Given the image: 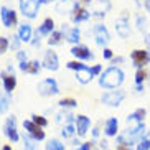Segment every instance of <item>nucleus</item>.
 Returning a JSON list of instances; mask_svg holds the SVG:
<instances>
[{"instance_id": "obj_36", "label": "nucleus", "mask_w": 150, "mask_h": 150, "mask_svg": "<svg viewBox=\"0 0 150 150\" xmlns=\"http://www.w3.org/2000/svg\"><path fill=\"white\" fill-rule=\"evenodd\" d=\"M20 43H22V40L18 38V35L12 36V41H10V46H12V50H15V51H20Z\"/></svg>"}, {"instance_id": "obj_8", "label": "nucleus", "mask_w": 150, "mask_h": 150, "mask_svg": "<svg viewBox=\"0 0 150 150\" xmlns=\"http://www.w3.org/2000/svg\"><path fill=\"white\" fill-rule=\"evenodd\" d=\"M0 18H2V23H4L7 28L10 27H15L18 23L17 20V12L8 7H0Z\"/></svg>"}, {"instance_id": "obj_21", "label": "nucleus", "mask_w": 150, "mask_h": 150, "mask_svg": "<svg viewBox=\"0 0 150 150\" xmlns=\"http://www.w3.org/2000/svg\"><path fill=\"white\" fill-rule=\"evenodd\" d=\"M145 115H147V110L144 107H139L132 112V114H129L127 117V122L129 124H139V122H144L145 120Z\"/></svg>"}, {"instance_id": "obj_10", "label": "nucleus", "mask_w": 150, "mask_h": 150, "mask_svg": "<svg viewBox=\"0 0 150 150\" xmlns=\"http://www.w3.org/2000/svg\"><path fill=\"white\" fill-rule=\"evenodd\" d=\"M71 54L78 59V61H86V59H94V53L88 46H84V45H76L71 48Z\"/></svg>"}, {"instance_id": "obj_42", "label": "nucleus", "mask_w": 150, "mask_h": 150, "mask_svg": "<svg viewBox=\"0 0 150 150\" xmlns=\"http://www.w3.org/2000/svg\"><path fill=\"white\" fill-rule=\"evenodd\" d=\"M110 63H112V64H114V66H117V64H122V63H124V58H122V56L112 58V59H110Z\"/></svg>"}, {"instance_id": "obj_13", "label": "nucleus", "mask_w": 150, "mask_h": 150, "mask_svg": "<svg viewBox=\"0 0 150 150\" xmlns=\"http://www.w3.org/2000/svg\"><path fill=\"white\" fill-rule=\"evenodd\" d=\"M115 31L120 38H129L130 36V23L127 17H120L115 20Z\"/></svg>"}, {"instance_id": "obj_44", "label": "nucleus", "mask_w": 150, "mask_h": 150, "mask_svg": "<svg viewBox=\"0 0 150 150\" xmlns=\"http://www.w3.org/2000/svg\"><path fill=\"white\" fill-rule=\"evenodd\" d=\"M83 147L86 150H96L94 149V145H93V142H88V144H83Z\"/></svg>"}, {"instance_id": "obj_18", "label": "nucleus", "mask_w": 150, "mask_h": 150, "mask_svg": "<svg viewBox=\"0 0 150 150\" xmlns=\"http://www.w3.org/2000/svg\"><path fill=\"white\" fill-rule=\"evenodd\" d=\"M20 71L23 73H28V74H38L41 71V63L38 61H27V63H22V64H18Z\"/></svg>"}, {"instance_id": "obj_31", "label": "nucleus", "mask_w": 150, "mask_h": 150, "mask_svg": "<svg viewBox=\"0 0 150 150\" xmlns=\"http://www.w3.org/2000/svg\"><path fill=\"white\" fill-rule=\"evenodd\" d=\"M8 106H10V96L8 94H7V96H0V114L7 112Z\"/></svg>"}, {"instance_id": "obj_20", "label": "nucleus", "mask_w": 150, "mask_h": 150, "mask_svg": "<svg viewBox=\"0 0 150 150\" xmlns=\"http://www.w3.org/2000/svg\"><path fill=\"white\" fill-rule=\"evenodd\" d=\"M117 130H119V120L115 117L107 119L106 124H104V134L107 137H114V135H117Z\"/></svg>"}, {"instance_id": "obj_3", "label": "nucleus", "mask_w": 150, "mask_h": 150, "mask_svg": "<svg viewBox=\"0 0 150 150\" xmlns=\"http://www.w3.org/2000/svg\"><path fill=\"white\" fill-rule=\"evenodd\" d=\"M20 12H22L23 17L27 18H35L38 15V10H40V2L38 0H20Z\"/></svg>"}, {"instance_id": "obj_41", "label": "nucleus", "mask_w": 150, "mask_h": 150, "mask_svg": "<svg viewBox=\"0 0 150 150\" xmlns=\"http://www.w3.org/2000/svg\"><path fill=\"white\" fill-rule=\"evenodd\" d=\"M102 56L106 58V59H112V58H114V54H112V50L104 48V51H102Z\"/></svg>"}, {"instance_id": "obj_50", "label": "nucleus", "mask_w": 150, "mask_h": 150, "mask_svg": "<svg viewBox=\"0 0 150 150\" xmlns=\"http://www.w3.org/2000/svg\"><path fill=\"white\" fill-rule=\"evenodd\" d=\"M38 2H40V4H51L53 0H38Z\"/></svg>"}, {"instance_id": "obj_56", "label": "nucleus", "mask_w": 150, "mask_h": 150, "mask_svg": "<svg viewBox=\"0 0 150 150\" xmlns=\"http://www.w3.org/2000/svg\"><path fill=\"white\" fill-rule=\"evenodd\" d=\"M61 2H68V0H61Z\"/></svg>"}, {"instance_id": "obj_9", "label": "nucleus", "mask_w": 150, "mask_h": 150, "mask_svg": "<svg viewBox=\"0 0 150 150\" xmlns=\"http://www.w3.org/2000/svg\"><path fill=\"white\" fill-rule=\"evenodd\" d=\"M4 134L8 137L12 142L20 140V135H18V132H17V119H15V115H12V117L7 119V122H5V125H4Z\"/></svg>"}, {"instance_id": "obj_25", "label": "nucleus", "mask_w": 150, "mask_h": 150, "mask_svg": "<svg viewBox=\"0 0 150 150\" xmlns=\"http://www.w3.org/2000/svg\"><path fill=\"white\" fill-rule=\"evenodd\" d=\"M35 139L30 137L28 134H23V145H25V150H36V144Z\"/></svg>"}, {"instance_id": "obj_46", "label": "nucleus", "mask_w": 150, "mask_h": 150, "mask_svg": "<svg viewBox=\"0 0 150 150\" xmlns=\"http://www.w3.org/2000/svg\"><path fill=\"white\" fill-rule=\"evenodd\" d=\"M31 45H33V46H40V38H38V36H35V40L31 41Z\"/></svg>"}, {"instance_id": "obj_32", "label": "nucleus", "mask_w": 150, "mask_h": 150, "mask_svg": "<svg viewBox=\"0 0 150 150\" xmlns=\"http://www.w3.org/2000/svg\"><path fill=\"white\" fill-rule=\"evenodd\" d=\"M76 134V127L73 125V124H68L66 127L63 129V132H61V135L64 137V139H69V137H73Z\"/></svg>"}, {"instance_id": "obj_1", "label": "nucleus", "mask_w": 150, "mask_h": 150, "mask_svg": "<svg viewBox=\"0 0 150 150\" xmlns=\"http://www.w3.org/2000/svg\"><path fill=\"white\" fill-rule=\"evenodd\" d=\"M124 79H125L124 71L117 66H110V68H107L104 73H101L99 86L104 88V89H117V88L122 86Z\"/></svg>"}, {"instance_id": "obj_23", "label": "nucleus", "mask_w": 150, "mask_h": 150, "mask_svg": "<svg viewBox=\"0 0 150 150\" xmlns=\"http://www.w3.org/2000/svg\"><path fill=\"white\" fill-rule=\"evenodd\" d=\"M91 17V12H88L86 8H78L73 13V22L74 23H81V22H88Z\"/></svg>"}, {"instance_id": "obj_35", "label": "nucleus", "mask_w": 150, "mask_h": 150, "mask_svg": "<svg viewBox=\"0 0 150 150\" xmlns=\"http://www.w3.org/2000/svg\"><path fill=\"white\" fill-rule=\"evenodd\" d=\"M10 46V41L5 38V36H0V54H4Z\"/></svg>"}, {"instance_id": "obj_49", "label": "nucleus", "mask_w": 150, "mask_h": 150, "mask_svg": "<svg viewBox=\"0 0 150 150\" xmlns=\"http://www.w3.org/2000/svg\"><path fill=\"white\" fill-rule=\"evenodd\" d=\"M93 135H94V137H97V135H99V129H97V127L93 130Z\"/></svg>"}, {"instance_id": "obj_51", "label": "nucleus", "mask_w": 150, "mask_h": 150, "mask_svg": "<svg viewBox=\"0 0 150 150\" xmlns=\"http://www.w3.org/2000/svg\"><path fill=\"white\" fill-rule=\"evenodd\" d=\"M101 147H102V149H107V142L102 140V142H101Z\"/></svg>"}, {"instance_id": "obj_4", "label": "nucleus", "mask_w": 150, "mask_h": 150, "mask_svg": "<svg viewBox=\"0 0 150 150\" xmlns=\"http://www.w3.org/2000/svg\"><path fill=\"white\" fill-rule=\"evenodd\" d=\"M124 99H125V93L124 91H107L101 97V101L109 107H119Z\"/></svg>"}, {"instance_id": "obj_43", "label": "nucleus", "mask_w": 150, "mask_h": 150, "mask_svg": "<svg viewBox=\"0 0 150 150\" xmlns=\"http://www.w3.org/2000/svg\"><path fill=\"white\" fill-rule=\"evenodd\" d=\"M137 150H150V147L145 145L144 142H139V144H137Z\"/></svg>"}, {"instance_id": "obj_2", "label": "nucleus", "mask_w": 150, "mask_h": 150, "mask_svg": "<svg viewBox=\"0 0 150 150\" xmlns=\"http://www.w3.org/2000/svg\"><path fill=\"white\" fill-rule=\"evenodd\" d=\"M144 134H145V124L139 122V124H134V125H129L127 132H125L124 137H125V142L132 147L134 144H139V142L142 140Z\"/></svg>"}, {"instance_id": "obj_24", "label": "nucleus", "mask_w": 150, "mask_h": 150, "mask_svg": "<svg viewBox=\"0 0 150 150\" xmlns=\"http://www.w3.org/2000/svg\"><path fill=\"white\" fill-rule=\"evenodd\" d=\"M93 78H94V76H93V73H91V68H86V69L78 71V73H76V79L79 81L81 84L91 83V79H93Z\"/></svg>"}, {"instance_id": "obj_17", "label": "nucleus", "mask_w": 150, "mask_h": 150, "mask_svg": "<svg viewBox=\"0 0 150 150\" xmlns=\"http://www.w3.org/2000/svg\"><path fill=\"white\" fill-rule=\"evenodd\" d=\"M54 31V22L53 18H46L43 23H41L38 30H36V36H48Z\"/></svg>"}, {"instance_id": "obj_14", "label": "nucleus", "mask_w": 150, "mask_h": 150, "mask_svg": "<svg viewBox=\"0 0 150 150\" xmlns=\"http://www.w3.org/2000/svg\"><path fill=\"white\" fill-rule=\"evenodd\" d=\"M109 8H110V2L109 0H97V2H94V5H93L91 15L101 18V17H104V15L109 12Z\"/></svg>"}, {"instance_id": "obj_33", "label": "nucleus", "mask_w": 150, "mask_h": 150, "mask_svg": "<svg viewBox=\"0 0 150 150\" xmlns=\"http://www.w3.org/2000/svg\"><path fill=\"white\" fill-rule=\"evenodd\" d=\"M31 120H33V122H35L36 125H38V127H46V125H48V120L45 119L43 115L33 114V115H31Z\"/></svg>"}, {"instance_id": "obj_47", "label": "nucleus", "mask_w": 150, "mask_h": 150, "mask_svg": "<svg viewBox=\"0 0 150 150\" xmlns=\"http://www.w3.org/2000/svg\"><path fill=\"white\" fill-rule=\"evenodd\" d=\"M142 89H144L142 84H135V93H142Z\"/></svg>"}, {"instance_id": "obj_29", "label": "nucleus", "mask_w": 150, "mask_h": 150, "mask_svg": "<svg viewBox=\"0 0 150 150\" xmlns=\"http://www.w3.org/2000/svg\"><path fill=\"white\" fill-rule=\"evenodd\" d=\"M149 79V73L145 69H137L135 73V84H144V81Z\"/></svg>"}, {"instance_id": "obj_55", "label": "nucleus", "mask_w": 150, "mask_h": 150, "mask_svg": "<svg viewBox=\"0 0 150 150\" xmlns=\"http://www.w3.org/2000/svg\"><path fill=\"white\" fill-rule=\"evenodd\" d=\"M149 86H150V73H149Z\"/></svg>"}, {"instance_id": "obj_48", "label": "nucleus", "mask_w": 150, "mask_h": 150, "mask_svg": "<svg viewBox=\"0 0 150 150\" xmlns=\"http://www.w3.org/2000/svg\"><path fill=\"white\" fill-rule=\"evenodd\" d=\"M144 40H145L147 46H149V48H150V33H147V35H145V38H144Z\"/></svg>"}, {"instance_id": "obj_37", "label": "nucleus", "mask_w": 150, "mask_h": 150, "mask_svg": "<svg viewBox=\"0 0 150 150\" xmlns=\"http://www.w3.org/2000/svg\"><path fill=\"white\" fill-rule=\"evenodd\" d=\"M137 28L140 31H145V28H147V20L144 17H140V15L137 17Z\"/></svg>"}, {"instance_id": "obj_22", "label": "nucleus", "mask_w": 150, "mask_h": 150, "mask_svg": "<svg viewBox=\"0 0 150 150\" xmlns=\"http://www.w3.org/2000/svg\"><path fill=\"white\" fill-rule=\"evenodd\" d=\"M79 36H81V31L78 27H73V28H68L66 30V35H64V38H66V41H69V43H73L76 46V45L79 43Z\"/></svg>"}, {"instance_id": "obj_34", "label": "nucleus", "mask_w": 150, "mask_h": 150, "mask_svg": "<svg viewBox=\"0 0 150 150\" xmlns=\"http://www.w3.org/2000/svg\"><path fill=\"white\" fill-rule=\"evenodd\" d=\"M115 145H117V150H130V149H132V147L125 142V137H124V135L117 137V144H115Z\"/></svg>"}, {"instance_id": "obj_52", "label": "nucleus", "mask_w": 150, "mask_h": 150, "mask_svg": "<svg viewBox=\"0 0 150 150\" xmlns=\"http://www.w3.org/2000/svg\"><path fill=\"white\" fill-rule=\"evenodd\" d=\"M2 150H12V149H10L8 145H5V147H4V149H2Z\"/></svg>"}, {"instance_id": "obj_27", "label": "nucleus", "mask_w": 150, "mask_h": 150, "mask_svg": "<svg viewBox=\"0 0 150 150\" xmlns=\"http://www.w3.org/2000/svg\"><path fill=\"white\" fill-rule=\"evenodd\" d=\"M63 31H56L54 30L53 33H51V35H50V38H48V43L50 45H59L61 43V40H63Z\"/></svg>"}, {"instance_id": "obj_40", "label": "nucleus", "mask_w": 150, "mask_h": 150, "mask_svg": "<svg viewBox=\"0 0 150 150\" xmlns=\"http://www.w3.org/2000/svg\"><path fill=\"white\" fill-rule=\"evenodd\" d=\"M140 142H144L145 145L150 147V130H145V134H144V137H142V140H140Z\"/></svg>"}, {"instance_id": "obj_38", "label": "nucleus", "mask_w": 150, "mask_h": 150, "mask_svg": "<svg viewBox=\"0 0 150 150\" xmlns=\"http://www.w3.org/2000/svg\"><path fill=\"white\" fill-rule=\"evenodd\" d=\"M17 58H18V61H20V64H22V63H27V59H28V56H27L25 51H18Z\"/></svg>"}, {"instance_id": "obj_15", "label": "nucleus", "mask_w": 150, "mask_h": 150, "mask_svg": "<svg viewBox=\"0 0 150 150\" xmlns=\"http://www.w3.org/2000/svg\"><path fill=\"white\" fill-rule=\"evenodd\" d=\"M89 125H91V120H89V117H86V115H78L74 120V127H76V134L79 137H84L86 134H88V129Z\"/></svg>"}, {"instance_id": "obj_11", "label": "nucleus", "mask_w": 150, "mask_h": 150, "mask_svg": "<svg viewBox=\"0 0 150 150\" xmlns=\"http://www.w3.org/2000/svg\"><path fill=\"white\" fill-rule=\"evenodd\" d=\"M23 127H25V130L28 132V135L33 137L35 140H43V139H45V132L41 130V127H38V125H36L31 119L23 120Z\"/></svg>"}, {"instance_id": "obj_28", "label": "nucleus", "mask_w": 150, "mask_h": 150, "mask_svg": "<svg viewBox=\"0 0 150 150\" xmlns=\"http://www.w3.org/2000/svg\"><path fill=\"white\" fill-rule=\"evenodd\" d=\"M66 66H68V69H73V71H76V73H78V71H83V69H86V68H88L83 61H78V59H76V61L66 63Z\"/></svg>"}, {"instance_id": "obj_54", "label": "nucleus", "mask_w": 150, "mask_h": 150, "mask_svg": "<svg viewBox=\"0 0 150 150\" xmlns=\"http://www.w3.org/2000/svg\"><path fill=\"white\" fill-rule=\"evenodd\" d=\"M83 2H86V4H89V2H91V0H83Z\"/></svg>"}, {"instance_id": "obj_53", "label": "nucleus", "mask_w": 150, "mask_h": 150, "mask_svg": "<svg viewBox=\"0 0 150 150\" xmlns=\"http://www.w3.org/2000/svg\"><path fill=\"white\" fill-rule=\"evenodd\" d=\"M74 150H86V149H84V147L81 145V147H78V149H74Z\"/></svg>"}, {"instance_id": "obj_19", "label": "nucleus", "mask_w": 150, "mask_h": 150, "mask_svg": "<svg viewBox=\"0 0 150 150\" xmlns=\"http://www.w3.org/2000/svg\"><path fill=\"white\" fill-rule=\"evenodd\" d=\"M18 38L23 41V43H27V41H31V38H33V28H31V25H28V23H22L20 27H18Z\"/></svg>"}, {"instance_id": "obj_16", "label": "nucleus", "mask_w": 150, "mask_h": 150, "mask_svg": "<svg viewBox=\"0 0 150 150\" xmlns=\"http://www.w3.org/2000/svg\"><path fill=\"white\" fill-rule=\"evenodd\" d=\"M0 76H2V81H4L5 93L10 94L15 88H17V78H15V74H10V73H7V71H2Z\"/></svg>"}, {"instance_id": "obj_30", "label": "nucleus", "mask_w": 150, "mask_h": 150, "mask_svg": "<svg viewBox=\"0 0 150 150\" xmlns=\"http://www.w3.org/2000/svg\"><path fill=\"white\" fill-rule=\"evenodd\" d=\"M58 104H59L61 107H76V106H78V101L73 99V97H63Z\"/></svg>"}, {"instance_id": "obj_39", "label": "nucleus", "mask_w": 150, "mask_h": 150, "mask_svg": "<svg viewBox=\"0 0 150 150\" xmlns=\"http://www.w3.org/2000/svg\"><path fill=\"white\" fill-rule=\"evenodd\" d=\"M101 71H102V66H101V64H94V66L91 68V73H93V76L101 74Z\"/></svg>"}, {"instance_id": "obj_12", "label": "nucleus", "mask_w": 150, "mask_h": 150, "mask_svg": "<svg viewBox=\"0 0 150 150\" xmlns=\"http://www.w3.org/2000/svg\"><path fill=\"white\" fill-rule=\"evenodd\" d=\"M43 68L45 69H50V71H58V68H59V59H58V54L54 53V51H46L45 53V58H43Z\"/></svg>"}, {"instance_id": "obj_6", "label": "nucleus", "mask_w": 150, "mask_h": 150, "mask_svg": "<svg viewBox=\"0 0 150 150\" xmlns=\"http://www.w3.org/2000/svg\"><path fill=\"white\" fill-rule=\"evenodd\" d=\"M130 58H132V63L137 69H144V66L150 63V51H147V50H134L130 53Z\"/></svg>"}, {"instance_id": "obj_45", "label": "nucleus", "mask_w": 150, "mask_h": 150, "mask_svg": "<svg viewBox=\"0 0 150 150\" xmlns=\"http://www.w3.org/2000/svg\"><path fill=\"white\" fill-rule=\"evenodd\" d=\"M144 7H145L147 12H150V0H144Z\"/></svg>"}, {"instance_id": "obj_5", "label": "nucleus", "mask_w": 150, "mask_h": 150, "mask_svg": "<svg viewBox=\"0 0 150 150\" xmlns=\"http://www.w3.org/2000/svg\"><path fill=\"white\" fill-rule=\"evenodd\" d=\"M58 93H59V88H58L56 79H53V78H46L41 83H38V94L40 96H54Z\"/></svg>"}, {"instance_id": "obj_26", "label": "nucleus", "mask_w": 150, "mask_h": 150, "mask_svg": "<svg viewBox=\"0 0 150 150\" xmlns=\"http://www.w3.org/2000/svg\"><path fill=\"white\" fill-rule=\"evenodd\" d=\"M45 150H64V144H61V142L56 140V139H51V140L46 144Z\"/></svg>"}, {"instance_id": "obj_7", "label": "nucleus", "mask_w": 150, "mask_h": 150, "mask_svg": "<svg viewBox=\"0 0 150 150\" xmlns=\"http://www.w3.org/2000/svg\"><path fill=\"white\" fill-rule=\"evenodd\" d=\"M93 33H94V38H96V43L99 46H106L107 43L110 41V35H109V30L106 28V25H96L93 28Z\"/></svg>"}]
</instances>
